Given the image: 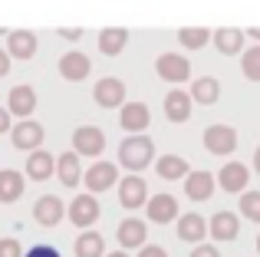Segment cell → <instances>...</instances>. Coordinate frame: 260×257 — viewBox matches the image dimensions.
Segmentation results:
<instances>
[{
    "label": "cell",
    "mask_w": 260,
    "mask_h": 257,
    "mask_svg": "<svg viewBox=\"0 0 260 257\" xmlns=\"http://www.w3.org/2000/svg\"><path fill=\"white\" fill-rule=\"evenodd\" d=\"M106 257H128L125 251H112V254H106Z\"/></svg>",
    "instance_id": "42"
},
{
    "label": "cell",
    "mask_w": 260,
    "mask_h": 257,
    "mask_svg": "<svg viewBox=\"0 0 260 257\" xmlns=\"http://www.w3.org/2000/svg\"><path fill=\"white\" fill-rule=\"evenodd\" d=\"M155 168H158V178L165 181H178V178H188V162L181 158V155H161L158 162H155Z\"/></svg>",
    "instance_id": "28"
},
{
    "label": "cell",
    "mask_w": 260,
    "mask_h": 257,
    "mask_svg": "<svg viewBox=\"0 0 260 257\" xmlns=\"http://www.w3.org/2000/svg\"><path fill=\"white\" fill-rule=\"evenodd\" d=\"M43 125L40 122H33V119H23L20 125H13V132H10V139H13V145L20 148V152H37L40 145H43Z\"/></svg>",
    "instance_id": "8"
},
{
    "label": "cell",
    "mask_w": 260,
    "mask_h": 257,
    "mask_svg": "<svg viewBox=\"0 0 260 257\" xmlns=\"http://www.w3.org/2000/svg\"><path fill=\"white\" fill-rule=\"evenodd\" d=\"M23 188H26L23 175L13 172V168H4V172H0V205H13V201L23 195Z\"/></svg>",
    "instance_id": "22"
},
{
    "label": "cell",
    "mask_w": 260,
    "mask_h": 257,
    "mask_svg": "<svg viewBox=\"0 0 260 257\" xmlns=\"http://www.w3.org/2000/svg\"><path fill=\"white\" fill-rule=\"evenodd\" d=\"M66 214H70V221L76 228H92L95 221H99V201L92 198V195H79V198H73V205L66 208Z\"/></svg>",
    "instance_id": "6"
},
{
    "label": "cell",
    "mask_w": 260,
    "mask_h": 257,
    "mask_svg": "<svg viewBox=\"0 0 260 257\" xmlns=\"http://www.w3.org/2000/svg\"><path fill=\"white\" fill-rule=\"evenodd\" d=\"M33 218L43 228H56L59 221H63V201H59L56 195H43V198L33 205Z\"/></svg>",
    "instance_id": "12"
},
{
    "label": "cell",
    "mask_w": 260,
    "mask_h": 257,
    "mask_svg": "<svg viewBox=\"0 0 260 257\" xmlns=\"http://www.w3.org/2000/svg\"><path fill=\"white\" fill-rule=\"evenodd\" d=\"M155 73L168 83H184L191 76V63L181 56V53H161L158 63H155Z\"/></svg>",
    "instance_id": "4"
},
{
    "label": "cell",
    "mask_w": 260,
    "mask_h": 257,
    "mask_svg": "<svg viewBox=\"0 0 260 257\" xmlns=\"http://www.w3.org/2000/svg\"><path fill=\"white\" fill-rule=\"evenodd\" d=\"M241 214L247 221H257L260 224V191H244L241 198Z\"/></svg>",
    "instance_id": "32"
},
{
    "label": "cell",
    "mask_w": 260,
    "mask_h": 257,
    "mask_svg": "<svg viewBox=\"0 0 260 257\" xmlns=\"http://www.w3.org/2000/svg\"><path fill=\"white\" fill-rule=\"evenodd\" d=\"M7 128H10V109L0 106V132H7Z\"/></svg>",
    "instance_id": "39"
},
{
    "label": "cell",
    "mask_w": 260,
    "mask_h": 257,
    "mask_svg": "<svg viewBox=\"0 0 260 257\" xmlns=\"http://www.w3.org/2000/svg\"><path fill=\"white\" fill-rule=\"evenodd\" d=\"M115 178H119V172H115V165L112 162H95L92 168L83 175V181L89 185V191H109V188L115 185Z\"/></svg>",
    "instance_id": "11"
},
{
    "label": "cell",
    "mask_w": 260,
    "mask_h": 257,
    "mask_svg": "<svg viewBox=\"0 0 260 257\" xmlns=\"http://www.w3.org/2000/svg\"><path fill=\"white\" fill-rule=\"evenodd\" d=\"M237 231H241V221H237V214L217 211L214 218H211V234H214L217 241H234Z\"/></svg>",
    "instance_id": "27"
},
{
    "label": "cell",
    "mask_w": 260,
    "mask_h": 257,
    "mask_svg": "<svg viewBox=\"0 0 260 257\" xmlns=\"http://www.w3.org/2000/svg\"><path fill=\"white\" fill-rule=\"evenodd\" d=\"M89 73H92V59L86 56V53L73 50V53H63V59H59V76L70 79V83H79V79H86Z\"/></svg>",
    "instance_id": "9"
},
{
    "label": "cell",
    "mask_w": 260,
    "mask_h": 257,
    "mask_svg": "<svg viewBox=\"0 0 260 257\" xmlns=\"http://www.w3.org/2000/svg\"><path fill=\"white\" fill-rule=\"evenodd\" d=\"M0 257H23L20 241L17 238H0Z\"/></svg>",
    "instance_id": "33"
},
{
    "label": "cell",
    "mask_w": 260,
    "mask_h": 257,
    "mask_svg": "<svg viewBox=\"0 0 260 257\" xmlns=\"http://www.w3.org/2000/svg\"><path fill=\"white\" fill-rule=\"evenodd\" d=\"M7 73H10V53L0 46V76H7Z\"/></svg>",
    "instance_id": "38"
},
{
    "label": "cell",
    "mask_w": 260,
    "mask_h": 257,
    "mask_svg": "<svg viewBox=\"0 0 260 257\" xmlns=\"http://www.w3.org/2000/svg\"><path fill=\"white\" fill-rule=\"evenodd\" d=\"M23 257H59L56 247H50V244H37V247H30Z\"/></svg>",
    "instance_id": "34"
},
{
    "label": "cell",
    "mask_w": 260,
    "mask_h": 257,
    "mask_svg": "<svg viewBox=\"0 0 260 257\" xmlns=\"http://www.w3.org/2000/svg\"><path fill=\"white\" fill-rule=\"evenodd\" d=\"M56 178L63 181L66 188H76L83 181V168H79V155L76 152H63L56 158Z\"/></svg>",
    "instance_id": "21"
},
{
    "label": "cell",
    "mask_w": 260,
    "mask_h": 257,
    "mask_svg": "<svg viewBox=\"0 0 260 257\" xmlns=\"http://www.w3.org/2000/svg\"><path fill=\"white\" fill-rule=\"evenodd\" d=\"M217 181H221L224 191H244V188H247V165H241V162L224 165L221 175H217Z\"/></svg>",
    "instance_id": "25"
},
{
    "label": "cell",
    "mask_w": 260,
    "mask_h": 257,
    "mask_svg": "<svg viewBox=\"0 0 260 257\" xmlns=\"http://www.w3.org/2000/svg\"><path fill=\"white\" fill-rule=\"evenodd\" d=\"M257 251H260V234H257Z\"/></svg>",
    "instance_id": "43"
},
{
    "label": "cell",
    "mask_w": 260,
    "mask_h": 257,
    "mask_svg": "<svg viewBox=\"0 0 260 257\" xmlns=\"http://www.w3.org/2000/svg\"><path fill=\"white\" fill-rule=\"evenodd\" d=\"M247 37H254V40H260V26H250V30H247Z\"/></svg>",
    "instance_id": "40"
},
{
    "label": "cell",
    "mask_w": 260,
    "mask_h": 257,
    "mask_svg": "<svg viewBox=\"0 0 260 257\" xmlns=\"http://www.w3.org/2000/svg\"><path fill=\"white\" fill-rule=\"evenodd\" d=\"M125 43H128L125 26H106V30L99 33V50L106 53V56H119V53L125 50Z\"/></svg>",
    "instance_id": "23"
},
{
    "label": "cell",
    "mask_w": 260,
    "mask_h": 257,
    "mask_svg": "<svg viewBox=\"0 0 260 257\" xmlns=\"http://www.w3.org/2000/svg\"><path fill=\"white\" fill-rule=\"evenodd\" d=\"M7 46H10V56L13 59H30V56H37V33H30V30H13V33H7Z\"/></svg>",
    "instance_id": "14"
},
{
    "label": "cell",
    "mask_w": 260,
    "mask_h": 257,
    "mask_svg": "<svg viewBox=\"0 0 260 257\" xmlns=\"http://www.w3.org/2000/svg\"><path fill=\"white\" fill-rule=\"evenodd\" d=\"M59 37L70 40V43H76V40H83V30H79V26H59Z\"/></svg>",
    "instance_id": "35"
},
{
    "label": "cell",
    "mask_w": 260,
    "mask_h": 257,
    "mask_svg": "<svg viewBox=\"0 0 260 257\" xmlns=\"http://www.w3.org/2000/svg\"><path fill=\"white\" fill-rule=\"evenodd\" d=\"M10 103H7V109H10V116H20L26 119L33 109H37V92H33V86H13L10 89Z\"/></svg>",
    "instance_id": "17"
},
{
    "label": "cell",
    "mask_w": 260,
    "mask_h": 257,
    "mask_svg": "<svg viewBox=\"0 0 260 257\" xmlns=\"http://www.w3.org/2000/svg\"><path fill=\"white\" fill-rule=\"evenodd\" d=\"M119 122H122V128H125V132L142 135V132L148 128V122H152V112H148L145 103H125V106H122Z\"/></svg>",
    "instance_id": "10"
},
{
    "label": "cell",
    "mask_w": 260,
    "mask_h": 257,
    "mask_svg": "<svg viewBox=\"0 0 260 257\" xmlns=\"http://www.w3.org/2000/svg\"><path fill=\"white\" fill-rule=\"evenodd\" d=\"M204 148L211 155H231L237 148V132L231 125H208L204 132Z\"/></svg>",
    "instance_id": "5"
},
{
    "label": "cell",
    "mask_w": 260,
    "mask_h": 257,
    "mask_svg": "<svg viewBox=\"0 0 260 257\" xmlns=\"http://www.w3.org/2000/svg\"><path fill=\"white\" fill-rule=\"evenodd\" d=\"M178 40H181V46H188V50H201V46H208L211 33L204 30V26H184V30H178Z\"/></svg>",
    "instance_id": "30"
},
{
    "label": "cell",
    "mask_w": 260,
    "mask_h": 257,
    "mask_svg": "<svg viewBox=\"0 0 260 257\" xmlns=\"http://www.w3.org/2000/svg\"><path fill=\"white\" fill-rule=\"evenodd\" d=\"M73 251H76V257H106V241L99 231H83Z\"/></svg>",
    "instance_id": "29"
},
{
    "label": "cell",
    "mask_w": 260,
    "mask_h": 257,
    "mask_svg": "<svg viewBox=\"0 0 260 257\" xmlns=\"http://www.w3.org/2000/svg\"><path fill=\"white\" fill-rule=\"evenodd\" d=\"M139 257H168V254H165V247H158V244H145Z\"/></svg>",
    "instance_id": "36"
},
{
    "label": "cell",
    "mask_w": 260,
    "mask_h": 257,
    "mask_svg": "<svg viewBox=\"0 0 260 257\" xmlns=\"http://www.w3.org/2000/svg\"><path fill=\"white\" fill-rule=\"evenodd\" d=\"M53 172H56V158H53L50 152H30L26 155V178H33V181H46V178H53Z\"/></svg>",
    "instance_id": "18"
},
{
    "label": "cell",
    "mask_w": 260,
    "mask_h": 257,
    "mask_svg": "<svg viewBox=\"0 0 260 257\" xmlns=\"http://www.w3.org/2000/svg\"><path fill=\"white\" fill-rule=\"evenodd\" d=\"M241 70H244V76H247V79L260 83V46H250V50H244Z\"/></svg>",
    "instance_id": "31"
},
{
    "label": "cell",
    "mask_w": 260,
    "mask_h": 257,
    "mask_svg": "<svg viewBox=\"0 0 260 257\" xmlns=\"http://www.w3.org/2000/svg\"><path fill=\"white\" fill-rule=\"evenodd\" d=\"M254 168H257V172H260V148H257V152H254Z\"/></svg>",
    "instance_id": "41"
},
{
    "label": "cell",
    "mask_w": 260,
    "mask_h": 257,
    "mask_svg": "<svg viewBox=\"0 0 260 257\" xmlns=\"http://www.w3.org/2000/svg\"><path fill=\"white\" fill-rule=\"evenodd\" d=\"M145 211H148V221L168 224V221H178V201L172 195H155V198H148Z\"/></svg>",
    "instance_id": "13"
},
{
    "label": "cell",
    "mask_w": 260,
    "mask_h": 257,
    "mask_svg": "<svg viewBox=\"0 0 260 257\" xmlns=\"http://www.w3.org/2000/svg\"><path fill=\"white\" fill-rule=\"evenodd\" d=\"M191 99H194V103H201V106L217 103V99H221V83H217L214 76L194 79V83H191Z\"/></svg>",
    "instance_id": "26"
},
{
    "label": "cell",
    "mask_w": 260,
    "mask_h": 257,
    "mask_svg": "<svg viewBox=\"0 0 260 257\" xmlns=\"http://www.w3.org/2000/svg\"><path fill=\"white\" fill-rule=\"evenodd\" d=\"M115 238H119V244L125 247H145V238H148V228H145V221H139V218H125L119 224V231H115Z\"/></svg>",
    "instance_id": "16"
},
{
    "label": "cell",
    "mask_w": 260,
    "mask_h": 257,
    "mask_svg": "<svg viewBox=\"0 0 260 257\" xmlns=\"http://www.w3.org/2000/svg\"><path fill=\"white\" fill-rule=\"evenodd\" d=\"M204 234H211V224L201 218V214L191 211V214H181V218H178V238H181V241H191V244H198Z\"/></svg>",
    "instance_id": "20"
},
{
    "label": "cell",
    "mask_w": 260,
    "mask_h": 257,
    "mask_svg": "<svg viewBox=\"0 0 260 257\" xmlns=\"http://www.w3.org/2000/svg\"><path fill=\"white\" fill-rule=\"evenodd\" d=\"M214 175L211 172H191L188 178H184V195H188L191 201H208L211 195H214Z\"/></svg>",
    "instance_id": "15"
},
{
    "label": "cell",
    "mask_w": 260,
    "mask_h": 257,
    "mask_svg": "<svg viewBox=\"0 0 260 257\" xmlns=\"http://www.w3.org/2000/svg\"><path fill=\"white\" fill-rule=\"evenodd\" d=\"M191 257H221V254H217L211 244H198L194 251H191Z\"/></svg>",
    "instance_id": "37"
},
{
    "label": "cell",
    "mask_w": 260,
    "mask_h": 257,
    "mask_svg": "<svg viewBox=\"0 0 260 257\" xmlns=\"http://www.w3.org/2000/svg\"><path fill=\"white\" fill-rule=\"evenodd\" d=\"M191 92H181V89H172L165 96V116H168V122H188V116H191Z\"/></svg>",
    "instance_id": "19"
},
{
    "label": "cell",
    "mask_w": 260,
    "mask_h": 257,
    "mask_svg": "<svg viewBox=\"0 0 260 257\" xmlns=\"http://www.w3.org/2000/svg\"><path fill=\"white\" fill-rule=\"evenodd\" d=\"M214 46L224 56L241 53L244 50V30H237V26H221V30H214Z\"/></svg>",
    "instance_id": "24"
},
{
    "label": "cell",
    "mask_w": 260,
    "mask_h": 257,
    "mask_svg": "<svg viewBox=\"0 0 260 257\" xmlns=\"http://www.w3.org/2000/svg\"><path fill=\"white\" fill-rule=\"evenodd\" d=\"M73 152H76V155H86V158L102 155V152H106V135H102V128L79 125L76 132H73Z\"/></svg>",
    "instance_id": "2"
},
{
    "label": "cell",
    "mask_w": 260,
    "mask_h": 257,
    "mask_svg": "<svg viewBox=\"0 0 260 257\" xmlns=\"http://www.w3.org/2000/svg\"><path fill=\"white\" fill-rule=\"evenodd\" d=\"M119 201H122V208H128V211L148 205L145 178H139V175H128V178H122V181H119Z\"/></svg>",
    "instance_id": "7"
},
{
    "label": "cell",
    "mask_w": 260,
    "mask_h": 257,
    "mask_svg": "<svg viewBox=\"0 0 260 257\" xmlns=\"http://www.w3.org/2000/svg\"><path fill=\"white\" fill-rule=\"evenodd\" d=\"M155 158V142L148 135H128L125 142L119 145V165L128 168V172H142L145 165H152Z\"/></svg>",
    "instance_id": "1"
},
{
    "label": "cell",
    "mask_w": 260,
    "mask_h": 257,
    "mask_svg": "<svg viewBox=\"0 0 260 257\" xmlns=\"http://www.w3.org/2000/svg\"><path fill=\"white\" fill-rule=\"evenodd\" d=\"M92 99L102 106V109H115V106H125V83L115 76H106L95 83L92 89Z\"/></svg>",
    "instance_id": "3"
}]
</instances>
